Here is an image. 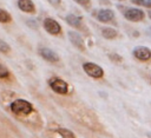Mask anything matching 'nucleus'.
Here are the masks:
<instances>
[{"label": "nucleus", "mask_w": 151, "mask_h": 138, "mask_svg": "<svg viewBox=\"0 0 151 138\" xmlns=\"http://www.w3.org/2000/svg\"><path fill=\"white\" fill-rule=\"evenodd\" d=\"M0 103L4 111L24 127L32 131L44 130L45 119L29 100L19 97L13 91H4L0 94Z\"/></svg>", "instance_id": "f257e3e1"}, {"label": "nucleus", "mask_w": 151, "mask_h": 138, "mask_svg": "<svg viewBox=\"0 0 151 138\" xmlns=\"http://www.w3.org/2000/svg\"><path fill=\"white\" fill-rule=\"evenodd\" d=\"M61 105L65 109L67 116L73 121L78 123L79 125H81L88 130H92V131H100L103 129L96 113L91 109L86 107L84 104L68 101V103H65Z\"/></svg>", "instance_id": "f03ea898"}, {"label": "nucleus", "mask_w": 151, "mask_h": 138, "mask_svg": "<svg viewBox=\"0 0 151 138\" xmlns=\"http://www.w3.org/2000/svg\"><path fill=\"white\" fill-rule=\"evenodd\" d=\"M45 138H78L77 134L63 124L51 120L44 127Z\"/></svg>", "instance_id": "7ed1b4c3"}, {"label": "nucleus", "mask_w": 151, "mask_h": 138, "mask_svg": "<svg viewBox=\"0 0 151 138\" xmlns=\"http://www.w3.org/2000/svg\"><path fill=\"white\" fill-rule=\"evenodd\" d=\"M47 84H48V87L58 96H61V97H65V96H68L71 93V88H70V85L67 81H65L64 79L59 78V77H52L47 80Z\"/></svg>", "instance_id": "20e7f679"}, {"label": "nucleus", "mask_w": 151, "mask_h": 138, "mask_svg": "<svg viewBox=\"0 0 151 138\" xmlns=\"http://www.w3.org/2000/svg\"><path fill=\"white\" fill-rule=\"evenodd\" d=\"M83 70H84V72L88 77H91L93 79H100V78L104 77V70H103V67L99 66L96 63H92V61L84 63L83 64Z\"/></svg>", "instance_id": "39448f33"}, {"label": "nucleus", "mask_w": 151, "mask_h": 138, "mask_svg": "<svg viewBox=\"0 0 151 138\" xmlns=\"http://www.w3.org/2000/svg\"><path fill=\"white\" fill-rule=\"evenodd\" d=\"M124 18L131 22H140L145 19V12L137 7H129L124 11Z\"/></svg>", "instance_id": "423d86ee"}, {"label": "nucleus", "mask_w": 151, "mask_h": 138, "mask_svg": "<svg viewBox=\"0 0 151 138\" xmlns=\"http://www.w3.org/2000/svg\"><path fill=\"white\" fill-rule=\"evenodd\" d=\"M42 26H44V29L51 35H59L61 33L60 24L57 20H54L53 18H51V17H47V18L44 19Z\"/></svg>", "instance_id": "0eeeda50"}, {"label": "nucleus", "mask_w": 151, "mask_h": 138, "mask_svg": "<svg viewBox=\"0 0 151 138\" xmlns=\"http://www.w3.org/2000/svg\"><path fill=\"white\" fill-rule=\"evenodd\" d=\"M67 38H68L70 42H71L76 48H78L79 51L84 52V51L86 50L84 38L81 37L80 33H78V32H76V31H68V32H67Z\"/></svg>", "instance_id": "6e6552de"}, {"label": "nucleus", "mask_w": 151, "mask_h": 138, "mask_svg": "<svg viewBox=\"0 0 151 138\" xmlns=\"http://www.w3.org/2000/svg\"><path fill=\"white\" fill-rule=\"evenodd\" d=\"M38 53H39V55L44 60H46L47 63H51V64H57L60 60L59 55L53 50H51L48 47H40V48H38Z\"/></svg>", "instance_id": "1a4fd4ad"}, {"label": "nucleus", "mask_w": 151, "mask_h": 138, "mask_svg": "<svg viewBox=\"0 0 151 138\" xmlns=\"http://www.w3.org/2000/svg\"><path fill=\"white\" fill-rule=\"evenodd\" d=\"M132 54L136 59L140 61H149L151 59V50L146 46H137L132 51Z\"/></svg>", "instance_id": "9d476101"}, {"label": "nucleus", "mask_w": 151, "mask_h": 138, "mask_svg": "<svg viewBox=\"0 0 151 138\" xmlns=\"http://www.w3.org/2000/svg\"><path fill=\"white\" fill-rule=\"evenodd\" d=\"M96 18L99 22H103V24H109L111 21H113L114 19V12L110 8H101L97 12L96 14Z\"/></svg>", "instance_id": "9b49d317"}, {"label": "nucleus", "mask_w": 151, "mask_h": 138, "mask_svg": "<svg viewBox=\"0 0 151 138\" xmlns=\"http://www.w3.org/2000/svg\"><path fill=\"white\" fill-rule=\"evenodd\" d=\"M17 5L19 9L22 11L24 13H29V14L35 13V6L32 0H18Z\"/></svg>", "instance_id": "f8f14e48"}, {"label": "nucleus", "mask_w": 151, "mask_h": 138, "mask_svg": "<svg viewBox=\"0 0 151 138\" xmlns=\"http://www.w3.org/2000/svg\"><path fill=\"white\" fill-rule=\"evenodd\" d=\"M0 80L1 81H5L7 84H13L14 83V78L12 75V72L2 63H0Z\"/></svg>", "instance_id": "ddd939ff"}, {"label": "nucleus", "mask_w": 151, "mask_h": 138, "mask_svg": "<svg viewBox=\"0 0 151 138\" xmlns=\"http://www.w3.org/2000/svg\"><path fill=\"white\" fill-rule=\"evenodd\" d=\"M65 20L70 26H72L74 28H81L83 27V17H80V15L71 13V14H67L65 17Z\"/></svg>", "instance_id": "4468645a"}, {"label": "nucleus", "mask_w": 151, "mask_h": 138, "mask_svg": "<svg viewBox=\"0 0 151 138\" xmlns=\"http://www.w3.org/2000/svg\"><path fill=\"white\" fill-rule=\"evenodd\" d=\"M100 33H101L103 38H105L107 40H112V39H116L118 37V32L113 27H103Z\"/></svg>", "instance_id": "2eb2a0df"}, {"label": "nucleus", "mask_w": 151, "mask_h": 138, "mask_svg": "<svg viewBox=\"0 0 151 138\" xmlns=\"http://www.w3.org/2000/svg\"><path fill=\"white\" fill-rule=\"evenodd\" d=\"M0 138H15L6 124H0Z\"/></svg>", "instance_id": "dca6fc26"}, {"label": "nucleus", "mask_w": 151, "mask_h": 138, "mask_svg": "<svg viewBox=\"0 0 151 138\" xmlns=\"http://www.w3.org/2000/svg\"><path fill=\"white\" fill-rule=\"evenodd\" d=\"M12 20V15L4 8H0V22L1 24H7L11 22Z\"/></svg>", "instance_id": "f3484780"}, {"label": "nucleus", "mask_w": 151, "mask_h": 138, "mask_svg": "<svg viewBox=\"0 0 151 138\" xmlns=\"http://www.w3.org/2000/svg\"><path fill=\"white\" fill-rule=\"evenodd\" d=\"M9 52H11V46L6 41H4V40L0 39V53L8 54Z\"/></svg>", "instance_id": "a211bd4d"}, {"label": "nucleus", "mask_w": 151, "mask_h": 138, "mask_svg": "<svg viewBox=\"0 0 151 138\" xmlns=\"http://www.w3.org/2000/svg\"><path fill=\"white\" fill-rule=\"evenodd\" d=\"M107 57H109V59H110L111 61H113V63H116V64L123 63V57L119 55L118 53H109Z\"/></svg>", "instance_id": "6ab92c4d"}, {"label": "nucleus", "mask_w": 151, "mask_h": 138, "mask_svg": "<svg viewBox=\"0 0 151 138\" xmlns=\"http://www.w3.org/2000/svg\"><path fill=\"white\" fill-rule=\"evenodd\" d=\"M131 2L146 8H151V0H131Z\"/></svg>", "instance_id": "aec40b11"}, {"label": "nucleus", "mask_w": 151, "mask_h": 138, "mask_svg": "<svg viewBox=\"0 0 151 138\" xmlns=\"http://www.w3.org/2000/svg\"><path fill=\"white\" fill-rule=\"evenodd\" d=\"M74 2H77L79 6L84 7L85 9H90L91 8V0H73Z\"/></svg>", "instance_id": "412c9836"}, {"label": "nucleus", "mask_w": 151, "mask_h": 138, "mask_svg": "<svg viewBox=\"0 0 151 138\" xmlns=\"http://www.w3.org/2000/svg\"><path fill=\"white\" fill-rule=\"evenodd\" d=\"M26 24H27L29 27H32L33 29H35V28L38 27V22H37L34 19H28V20L26 21Z\"/></svg>", "instance_id": "4be33fe9"}, {"label": "nucleus", "mask_w": 151, "mask_h": 138, "mask_svg": "<svg viewBox=\"0 0 151 138\" xmlns=\"http://www.w3.org/2000/svg\"><path fill=\"white\" fill-rule=\"evenodd\" d=\"M47 2H48V4H51L52 6L57 7V6H59V5H60L61 0H47Z\"/></svg>", "instance_id": "5701e85b"}, {"label": "nucleus", "mask_w": 151, "mask_h": 138, "mask_svg": "<svg viewBox=\"0 0 151 138\" xmlns=\"http://www.w3.org/2000/svg\"><path fill=\"white\" fill-rule=\"evenodd\" d=\"M146 34H147L149 37H151V26H150V27L146 29Z\"/></svg>", "instance_id": "b1692460"}, {"label": "nucleus", "mask_w": 151, "mask_h": 138, "mask_svg": "<svg viewBox=\"0 0 151 138\" xmlns=\"http://www.w3.org/2000/svg\"><path fill=\"white\" fill-rule=\"evenodd\" d=\"M147 15H149V18H150V20H151V9L147 11Z\"/></svg>", "instance_id": "393cba45"}, {"label": "nucleus", "mask_w": 151, "mask_h": 138, "mask_svg": "<svg viewBox=\"0 0 151 138\" xmlns=\"http://www.w3.org/2000/svg\"><path fill=\"white\" fill-rule=\"evenodd\" d=\"M118 1H124V0H118Z\"/></svg>", "instance_id": "a878e982"}]
</instances>
